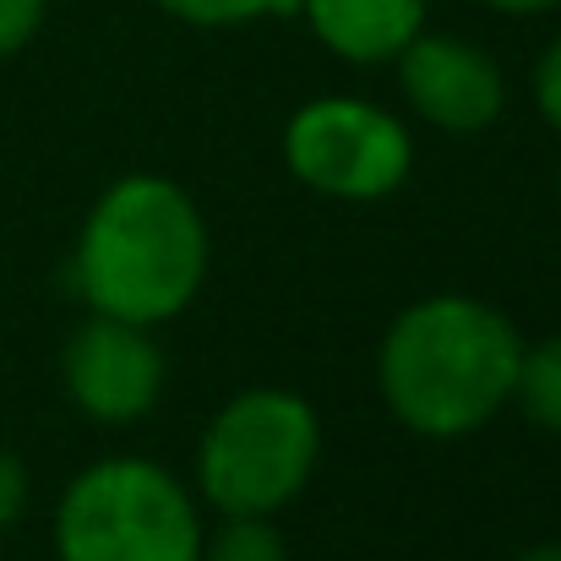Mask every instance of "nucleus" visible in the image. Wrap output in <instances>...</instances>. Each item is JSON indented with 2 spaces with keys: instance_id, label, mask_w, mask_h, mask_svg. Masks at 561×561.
<instances>
[{
  "instance_id": "0eeeda50",
  "label": "nucleus",
  "mask_w": 561,
  "mask_h": 561,
  "mask_svg": "<svg viewBox=\"0 0 561 561\" xmlns=\"http://www.w3.org/2000/svg\"><path fill=\"white\" fill-rule=\"evenodd\" d=\"M398 82L436 131H485L507 104L502 66L480 44L447 33H414L398 49Z\"/></svg>"
},
{
  "instance_id": "dca6fc26",
  "label": "nucleus",
  "mask_w": 561,
  "mask_h": 561,
  "mask_svg": "<svg viewBox=\"0 0 561 561\" xmlns=\"http://www.w3.org/2000/svg\"><path fill=\"white\" fill-rule=\"evenodd\" d=\"M518 561H561V540H546V546H529Z\"/></svg>"
},
{
  "instance_id": "423d86ee",
  "label": "nucleus",
  "mask_w": 561,
  "mask_h": 561,
  "mask_svg": "<svg viewBox=\"0 0 561 561\" xmlns=\"http://www.w3.org/2000/svg\"><path fill=\"white\" fill-rule=\"evenodd\" d=\"M66 392L77 398V409H88L93 420L126 425L142 420L159 392H164V350L148 339L142 322H121V317H93L71 333L66 355Z\"/></svg>"
},
{
  "instance_id": "20e7f679",
  "label": "nucleus",
  "mask_w": 561,
  "mask_h": 561,
  "mask_svg": "<svg viewBox=\"0 0 561 561\" xmlns=\"http://www.w3.org/2000/svg\"><path fill=\"white\" fill-rule=\"evenodd\" d=\"M317 453H322V425L306 398L278 387L240 392L213 414L202 436V458H196L202 496L224 518L240 513L267 518L311 480Z\"/></svg>"
},
{
  "instance_id": "f257e3e1",
  "label": "nucleus",
  "mask_w": 561,
  "mask_h": 561,
  "mask_svg": "<svg viewBox=\"0 0 561 561\" xmlns=\"http://www.w3.org/2000/svg\"><path fill=\"white\" fill-rule=\"evenodd\" d=\"M518 328L463 295L409 306L381 339V392L420 436H469L507 398L518 376Z\"/></svg>"
},
{
  "instance_id": "39448f33",
  "label": "nucleus",
  "mask_w": 561,
  "mask_h": 561,
  "mask_svg": "<svg viewBox=\"0 0 561 561\" xmlns=\"http://www.w3.org/2000/svg\"><path fill=\"white\" fill-rule=\"evenodd\" d=\"M284 159L311 191L376 202L409 175V131L366 99H317L284 131Z\"/></svg>"
},
{
  "instance_id": "f8f14e48",
  "label": "nucleus",
  "mask_w": 561,
  "mask_h": 561,
  "mask_svg": "<svg viewBox=\"0 0 561 561\" xmlns=\"http://www.w3.org/2000/svg\"><path fill=\"white\" fill-rule=\"evenodd\" d=\"M44 5H49V0H0V60L16 55V49L38 33Z\"/></svg>"
},
{
  "instance_id": "7ed1b4c3",
  "label": "nucleus",
  "mask_w": 561,
  "mask_h": 561,
  "mask_svg": "<svg viewBox=\"0 0 561 561\" xmlns=\"http://www.w3.org/2000/svg\"><path fill=\"white\" fill-rule=\"evenodd\" d=\"M55 546L60 561H202V524L159 463L104 458L60 496Z\"/></svg>"
},
{
  "instance_id": "9b49d317",
  "label": "nucleus",
  "mask_w": 561,
  "mask_h": 561,
  "mask_svg": "<svg viewBox=\"0 0 561 561\" xmlns=\"http://www.w3.org/2000/svg\"><path fill=\"white\" fill-rule=\"evenodd\" d=\"M159 5L181 22H196V27H234V22L300 11V0H159Z\"/></svg>"
},
{
  "instance_id": "6e6552de",
  "label": "nucleus",
  "mask_w": 561,
  "mask_h": 561,
  "mask_svg": "<svg viewBox=\"0 0 561 561\" xmlns=\"http://www.w3.org/2000/svg\"><path fill=\"white\" fill-rule=\"evenodd\" d=\"M300 11L333 55L360 66L392 60L425 27V0H300Z\"/></svg>"
},
{
  "instance_id": "2eb2a0df",
  "label": "nucleus",
  "mask_w": 561,
  "mask_h": 561,
  "mask_svg": "<svg viewBox=\"0 0 561 561\" xmlns=\"http://www.w3.org/2000/svg\"><path fill=\"white\" fill-rule=\"evenodd\" d=\"M491 11H507V16H540V11H551L561 0H485Z\"/></svg>"
},
{
  "instance_id": "f03ea898",
  "label": "nucleus",
  "mask_w": 561,
  "mask_h": 561,
  "mask_svg": "<svg viewBox=\"0 0 561 561\" xmlns=\"http://www.w3.org/2000/svg\"><path fill=\"white\" fill-rule=\"evenodd\" d=\"M207 278V224L186 191L159 175L115 181L93 202L77 245V284L93 311L170 322Z\"/></svg>"
},
{
  "instance_id": "4468645a",
  "label": "nucleus",
  "mask_w": 561,
  "mask_h": 561,
  "mask_svg": "<svg viewBox=\"0 0 561 561\" xmlns=\"http://www.w3.org/2000/svg\"><path fill=\"white\" fill-rule=\"evenodd\" d=\"M22 502H27V469L11 453H0V529L22 513Z\"/></svg>"
},
{
  "instance_id": "1a4fd4ad",
  "label": "nucleus",
  "mask_w": 561,
  "mask_h": 561,
  "mask_svg": "<svg viewBox=\"0 0 561 561\" xmlns=\"http://www.w3.org/2000/svg\"><path fill=\"white\" fill-rule=\"evenodd\" d=\"M513 398L529 409L535 425L561 431V339H546V344H535V350L518 355Z\"/></svg>"
},
{
  "instance_id": "ddd939ff",
  "label": "nucleus",
  "mask_w": 561,
  "mask_h": 561,
  "mask_svg": "<svg viewBox=\"0 0 561 561\" xmlns=\"http://www.w3.org/2000/svg\"><path fill=\"white\" fill-rule=\"evenodd\" d=\"M535 99H540V115L561 131V38L540 55V66H535Z\"/></svg>"
},
{
  "instance_id": "9d476101",
  "label": "nucleus",
  "mask_w": 561,
  "mask_h": 561,
  "mask_svg": "<svg viewBox=\"0 0 561 561\" xmlns=\"http://www.w3.org/2000/svg\"><path fill=\"white\" fill-rule=\"evenodd\" d=\"M202 561H289V557H284V535L267 518L240 513V518H229L213 535V546L202 551Z\"/></svg>"
}]
</instances>
